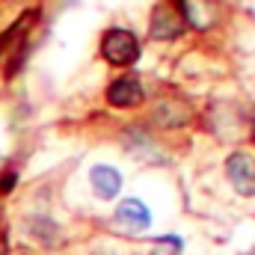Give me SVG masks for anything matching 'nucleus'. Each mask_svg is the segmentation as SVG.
Returning <instances> with one entry per match:
<instances>
[{
    "label": "nucleus",
    "instance_id": "f257e3e1",
    "mask_svg": "<svg viewBox=\"0 0 255 255\" xmlns=\"http://www.w3.org/2000/svg\"><path fill=\"white\" fill-rule=\"evenodd\" d=\"M101 57L110 65L128 68V65H133L139 60V39L128 27H110L101 36Z\"/></svg>",
    "mask_w": 255,
    "mask_h": 255
},
{
    "label": "nucleus",
    "instance_id": "f03ea898",
    "mask_svg": "<svg viewBox=\"0 0 255 255\" xmlns=\"http://www.w3.org/2000/svg\"><path fill=\"white\" fill-rule=\"evenodd\" d=\"M184 30H187V24H184L181 12L175 6L157 3L151 9V18H148V36L151 39H157V42H175V39L184 36Z\"/></svg>",
    "mask_w": 255,
    "mask_h": 255
},
{
    "label": "nucleus",
    "instance_id": "7ed1b4c3",
    "mask_svg": "<svg viewBox=\"0 0 255 255\" xmlns=\"http://www.w3.org/2000/svg\"><path fill=\"white\" fill-rule=\"evenodd\" d=\"M226 178L241 196H255V154L253 151H232L226 157Z\"/></svg>",
    "mask_w": 255,
    "mask_h": 255
},
{
    "label": "nucleus",
    "instance_id": "20e7f679",
    "mask_svg": "<svg viewBox=\"0 0 255 255\" xmlns=\"http://www.w3.org/2000/svg\"><path fill=\"white\" fill-rule=\"evenodd\" d=\"M113 220H116V226H119L122 232H128V235H142V232L151 226V211L145 208L142 199L128 196V199H122V202L116 205Z\"/></svg>",
    "mask_w": 255,
    "mask_h": 255
},
{
    "label": "nucleus",
    "instance_id": "39448f33",
    "mask_svg": "<svg viewBox=\"0 0 255 255\" xmlns=\"http://www.w3.org/2000/svg\"><path fill=\"white\" fill-rule=\"evenodd\" d=\"M142 98H145V92H142V83L136 74H122L107 86V104L110 107H119V110L136 107V104H142Z\"/></svg>",
    "mask_w": 255,
    "mask_h": 255
},
{
    "label": "nucleus",
    "instance_id": "423d86ee",
    "mask_svg": "<svg viewBox=\"0 0 255 255\" xmlns=\"http://www.w3.org/2000/svg\"><path fill=\"white\" fill-rule=\"evenodd\" d=\"M89 184H92V193L101 202H110L122 190V172L116 166H110V163H95L89 169Z\"/></svg>",
    "mask_w": 255,
    "mask_h": 255
},
{
    "label": "nucleus",
    "instance_id": "0eeeda50",
    "mask_svg": "<svg viewBox=\"0 0 255 255\" xmlns=\"http://www.w3.org/2000/svg\"><path fill=\"white\" fill-rule=\"evenodd\" d=\"M125 142L130 145V151L136 154V157H145V160H154V163H163V157H157L154 151V142H151V136H148V130H142L139 125H133L130 130H128Z\"/></svg>",
    "mask_w": 255,
    "mask_h": 255
},
{
    "label": "nucleus",
    "instance_id": "6e6552de",
    "mask_svg": "<svg viewBox=\"0 0 255 255\" xmlns=\"http://www.w3.org/2000/svg\"><path fill=\"white\" fill-rule=\"evenodd\" d=\"M30 235L36 241H42L45 247H57L60 244V226L51 217H33L30 220Z\"/></svg>",
    "mask_w": 255,
    "mask_h": 255
},
{
    "label": "nucleus",
    "instance_id": "1a4fd4ad",
    "mask_svg": "<svg viewBox=\"0 0 255 255\" xmlns=\"http://www.w3.org/2000/svg\"><path fill=\"white\" fill-rule=\"evenodd\" d=\"M181 250H184V241H181V238H175V235H163V238L154 241L151 255H181Z\"/></svg>",
    "mask_w": 255,
    "mask_h": 255
},
{
    "label": "nucleus",
    "instance_id": "9d476101",
    "mask_svg": "<svg viewBox=\"0 0 255 255\" xmlns=\"http://www.w3.org/2000/svg\"><path fill=\"white\" fill-rule=\"evenodd\" d=\"M15 181H18V172H3V178H0V193H9L15 187Z\"/></svg>",
    "mask_w": 255,
    "mask_h": 255
},
{
    "label": "nucleus",
    "instance_id": "9b49d317",
    "mask_svg": "<svg viewBox=\"0 0 255 255\" xmlns=\"http://www.w3.org/2000/svg\"><path fill=\"white\" fill-rule=\"evenodd\" d=\"M253 139H255V116H253Z\"/></svg>",
    "mask_w": 255,
    "mask_h": 255
},
{
    "label": "nucleus",
    "instance_id": "f8f14e48",
    "mask_svg": "<svg viewBox=\"0 0 255 255\" xmlns=\"http://www.w3.org/2000/svg\"><path fill=\"white\" fill-rule=\"evenodd\" d=\"M18 255H33V253H18Z\"/></svg>",
    "mask_w": 255,
    "mask_h": 255
},
{
    "label": "nucleus",
    "instance_id": "ddd939ff",
    "mask_svg": "<svg viewBox=\"0 0 255 255\" xmlns=\"http://www.w3.org/2000/svg\"><path fill=\"white\" fill-rule=\"evenodd\" d=\"M247 255H255V250H253V253H247Z\"/></svg>",
    "mask_w": 255,
    "mask_h": 255
},
{
    "label": "nucleus",
    "instance_id": "4468645a",
    "mask_svg": "<svg viewBox=\"0 0 255 255\" xmlns=\"http://www.w3.org/2000/svg\"><path fill=\"white\" fill-rule=\"evenodd\" d=\"M95 255H98V253H95Z\"/></svg>",
    "mask_w": 255,
    "mask_h": 255
}]
</instances>
